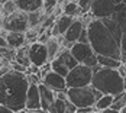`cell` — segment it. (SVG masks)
Instances as JSON below:
<instances>
[{
    "label": "cell",
    "instance_id": "b9f144b4",
    "mask_svg": "<svg viewBox=\"0 0 126 113\" xmlns=\"http://www.w3.org/2000/svg\"><path fill=\"white\" fill-rule=\"evenodd\" d=\"M90 1H93V0H90Z\"/></svg>",
    "mask_w": 126,
    "mask_h": 113
},
{
    "label": "cell",
    "instance_id": "83f0119b",
    "mask_svg": "<svg viewBox=\"0 0 126 113\" xmlns=\"http://www.w3.org/2000/svg\"><path fill=\"white\" fill-rule=\"evenodd\" d=\"M94 110V107H81V109H77L76 113H91Z\"/></svg>",
    "mask_w": 126,
    "mask_h": 113
},
{
    "label": "cell",
    "instance_id": "8d00e7d4",
    "mask_svg": "<svg viewBox=\"0 0 126 113\" xmlns=\"http://www.w3.org/2000/svg\"><path fill=\"white\" fill-rule=\"evenodd\" d=\"M6 1H7V0H0V4H1V6H3V4H4V3H6Z\"/></svg>",
    "mask_w": 126,
    "mask_h": 113
},
{
    "label": "cell",
    "instance_id": "f35d334b",
    "mask_svg": "<svg viewBox=\"0 0 126 113\" xmlns=\"http://www.w3.org/2000/svg\"><path fill=\"white\" fill-rule=\"evenodd\" d=\"M68 1H74V3H78L80 0H68Z\"/></svg>",
    "mask_w": 126,
    "mask_h": 113
},
{
    "label": "cell",
    "instance_id": "30bf717a",
    "mask_svg": "<svg viewBox=\"0 0 126 113\" xmlns=\"http://www.w3.org/2000/svg\"><path fill=\"white\" fill-rule=\"evenodd\" d=\"M41 83L48 87L54 93H65L67 91V84H65V77H61L60 74L49 71L42 77Z\"/></svg>",
    "mask_w": 126,
    "mask_h": 113
},
{
    "label": "cell",
    "instance_id": "ab89813d",
    "mask_svg": "<svg viewBox=\"0 0 126 113\" xmlns=\"http://www.w3.org/2000/svg\"><path fill=\"white\" fill-rule=\"evenodd\" d=\"M64 113H76V112H73V110H67V112H64Z\"/></svg>",
    "mask_w": 126,
    "mask_h": 113
},
{
    "label": "cell",
    "instance_id": "d590c367",
    "mask_svg": "<svg viewBox=\"0 0 126 113\" xmlns=\"http://www.w3.org/2000/svg\"><path fill=\"white\" fill-rule=\"evenodd\" d=\"M25 113H47L44 110H25Z\"/></svg>",
    "mask_w": 126,
    "mask_h": 113
},
{
    "label": "cell",
    "instance_id": "52a82bcc",
    "mask_svg": "<svg viewBox=\"0 0 126 113\" xmlns=\"http://www.w3.org/2000/svg\"><path fill=\"white\" fill-rule=\"evenodd\" d=\"M1 29H4L6 32H22L25 33L29 29L28 25V13L16 10L12 15H7L3 17V23Z\"/></svg>",
    "mask_w": 126,
    "mask_h": 113
},
{
    "label": "cell",
    "instance_id": "d6a6232c",
    "mask_svg": "<svg viewBox=\"0 0 126 113\" xmlns=\"http://www.w3.org/2000/svg\"><path fill=\"white\" fill-rule=\"evenodd\" d=\"M114 4H120V6H126V0H112Z\"/></svg>",
    "mask_w": 126,
    "mask_h": 113
},
{
    "label": "cell",
    "instance_id": "836d02e7",
    "mask_svg": "<svg viewBox=\"0 0 126 113\" xmlns=\"http://www.w3.org/2000/svg\"><path fill=\"white\" fill-rule=\"evenodd\" d=\"M0 113H13V112L9 110V109H6V107H3V106H0Z\"/></svg>",
    "mask_w": 126,
    "mask_h": 113
},
{
    "label": "cell",
    "instance_id": "44dd1931",
    "mask_svg": "<svg viewBox=\"0 0 126 113\" xmlns=\"http://www.w3.org/2000/svg\"><path fill=\"white\" fill-rule=\"evenodd\" d=\"M63 15L65 16H70V17H81V9L78 6V3H74V1H65L63 4Z\"/></svg>",
    "mask_w": 126,
    "mask_h": 113
},
{
    "label": "cell",
    "instance_id": "6da1fadb",
    "mask_svg": "<svg viewBox=\"0 0 126 113\" xmlns=\"http://www.w3.org/2000/svg\"><path fill=\"white\" fill-rule=\"evenodd\" d=\"M28 87L29 81L26 74L9 70L3 77H0V106L13 113L25 110Z\"/></svg>",
    "mask_w": 126,
    "mask_h": 113
},
{
    "label": "cell",
    "instance_id": "8fae6325",
    "mask_svg": "<svg viewBox=\"0 0 126 113\" xmlns=\"http://www.w3.org/2000/svg\"><path fill=\"white\" fill-rule=\"evenodd\" d=\"M25 110H41V100H39L38 84H29L26 91Z\"/></svg>",
    "mask_w": 126,
    "mask_h": 113
},
{
    "label": "cell",
    "instance_id": "5b68a950",
    "mask_svg": "<svg viewBox=\"0 0 126 113\" xmlns=\"http://www.w3.org/2000/svg\"><path fill=\"white\" fill-rule=\"evenodd\" d=\"M91 78H93V70L90 67L78 64L65 75V84L67 88L86 87V86H91Z\"/></svg>",
    "mask_w": 126,
    "mask_h": 113
},
{
    "label": "cell",
    "instance_id": "ba28073f",
    "mask_svg": "<svg viewBox=\"0 0 126 113\" xmlns=\"http://www.w3.org/2000/svg\"><path fill=\"white\" fill-rule=\"evenodd\" d=\"M117 4H114L112 0H93L90 4V12L94 19H106L112 17V15L116 12Z\"/></svg>",
    "mask_w": 126,
    "mask_h": 113
},
{
    "label": "cell",
    "instance_id": "8992f818",
    "mask_svg": "<svg viewBox=\"0 0 126 113\" xmlns=\"http://www.w3.org/2000/svg\"><path fill=\"white\" fill-rule=\"evenodd\" d=\"M70 52L74 57V60L81 65H86V67H90V68H94L97 65V55L94 54L90 44L76 42L70 48Z\"/></svg>",
    "mask_w": 126,
    "mask_h": 113
},
{
    "label": "cell",
    "instance_id": "74e56055",
    "mask_svg": "<svg viewBox=\"0 0 126 113\" xmlns=\"http://www.w3.org/2000/svg\"><path fill=\"white\" fill-rule=\"evenodd\" d=\"M120 113H126V107H125V109H122V110H120Z\"/></svg>",
    "mask_w": 126,
    "mask_h": 113
},
{
    "label": "cell",
    "instance_id": "484cf974",
    "mask_svg": "<svg viewBox=\"0 0 126 113\" xmlns=\"http://www.w3.org/2000/svg\"><path fill=\"white\" fill-rule=\"evenodd\" d=\"M16 10H17V7H16L15 1H13V0H7V1L3 4V7H1L3 17H4V16H7V15H12V13H13V12H16Z\"/></svg>",
    "mask_w": 126,
    "mask_h": 113
},
{
    "label": "cell",
    "instance_id": "2e32d148",
    "mask_svg": "<svg viewBox=\"0 0 126 113\" xmlns=\"http://www.w3.org/2000/svg\"><path fill=\"white\" fill-rule=\"evenodd\" d=\"M61 39L63 36H49V39L47 41V44H45V47H47V51H48V61H52L58 54H60V51L63 49V47H61Z\"/></svg>",
    "mask_w": 126,
    "mask_h": 113
},
{
    "label": "cell",
    "instance_id": "d4e9b609",
    "mask_svg": "<svg viewBox=\"0 0 126 113\" xmlns=\"http://www.w3.org/2000/svg\"><path fill=\"white\" fill-rule=\"evenodd\" d=\"M125 107H126V91H122V93L113 96V103H112V107H110V109L120 112V110L125 109Z\"/></svg>",
    "mask_w": 126,
    "mask_h": 113
},
{
    "label": "cell",
    "instance_id": "3957f363",
    "mask_svg": "<svg viewBox=\"0 0 126 113\" xmlns=\"http://www.w3.org/2000/svg\"><path fill=\"white\" fill-rule=\"evenodd\" d=\"M91 70H93L91 86L97 91H100L101 94L116 96L125 91V78L120 75L117 70L103 68L100 65H96Z\"/></svg>",
    "mask_w": 126,
    "mask_h": 113
},
{
    "label": "cell",
    "instance_id": "4dcf8cb0",
    "mask_svg": "<svg viewBox=\"0 0 126 113\" xmlns=\"http://www.w3.org/2000/svg\"><path fill=\"white\" fill-rule=\"evenodd\" d=\"M0 48H7V41L4 36H0Z\"/></svg>",
    "mask_w": 126,
    "mask_h": 113
},
{
    "label": "cell",
    "instance_id": "7c38bea8",
    "mask_svg": "<svg viewBox=\"0 0 126 113\" xmlns=\"http://www.w3.org/2000/svg\"><path fill=\"white\" fill-rule=\"evenodd\" d=\"M84 28H86V26H84V23H83L81 17H77V19L73 20L71 26L67 29V32L63 35V39L67 41L68 44H76L77 41H78V36H80L81 31H83Z\"/></svg>",
    "mask_w": 126,
    "mask_h": 113
},
{
    "label": "cell",
    "instance_id": "1f68e13d",
    "mask_svg": "<svg viewBox=\"0 0 126 113\" xmlns=\"http://www.w3.org/2000/svg\"><path fill=\"white\" fill-rule=\"evenodd\" d=\"M9 70H10L9 67H3V68H0V77H3V75L9 71Z\"/></svg>",
    "mask_w": 126,
    "mask_h": 113
},
{
    "label": "cell",
    "instance_id": "9c48e42d",
    "mask_svg": "<svg viewBox=\"0 0 126 113\" xmlns=\"http://www.w3.org/2000/svg\"><path fill=\"white\" fill-rule=\"evenodd\" d=\"M29 60L32 65H36V67H42L45 65L48 61V51L45 44H39V42H33L29 45Z\"/></svg>",
    "mask_w": 126,
    "mask_h": 113
},
{
    "label": "cell",
    "instance_id": "9a60e30c",
    "mask_svg": "<svg viewBox=\"0 0 126 113\" xmlns=\"http://www.w3.org/2000/svg\"><path fill=\"white\" fill-rule=\"evenodd\" d=\"M13 1H15L17 10L25 13L41 10L44 6V0H13Z\"/></svg>",
    "mask_w": 126,
    "mask_h": 113
},
{
    "label": "cell",
    "instance_id": "60d3db41",
    "mask_svg": "<svg viewBox=\"0 0 126 113\" xmlns=\"http://www.w3.org/2000/svg\"><path fill=\"white\" fill-rule=\"evenodd\" d=\"M91 113H101V112H97V110H93Z\"/></svg>",
    "mask_w": 126,
    "mask_h": 113
},
{
    "label": "cell",
    "instance_id": "7402d4cb",
    "mask_svg": "<svg viewBox=\"0 0 126 113\" xmlns=\"http://www.w3.org/2000/svg\"><path fill=\"white\" fill-rule=\"evenodd\" d=\"M101 22H103V25L106 26L107 29H109V32L112 33L114 36V39L120 44V39L123 36V33H122V31H120V28L117 26V23L114 22L113 19H110V17H106V19H100Z\"/></svg>",
    "mask_w": 126,
    "mask_h": 113
},
{
    "label": "cell",
    "instance_id": "277c9868",
    "mask_svg": "<svg viewBox=\"0 0 126 113\" xmlns=\"http://www.w3.org/2000/svg\"><path fill=\"white\" fill-rule=\"evenodd\" d=\"M101 94L97 91L93 86H86V87H78V88H67V99L68 101L76 107H94L96 101L100 99Z\"/></svg>",
    "mask_w": 126,
    "mask_h": 113
},
{
    "label": "cell",
    "instance_id": "ac0fdd59",
    "mask_svg": "<svg viewBox=\"0 0 126 113\" xmlns=\"http://www.w3.org/2000/svg\"><path fill=\"white\" fill-rule=\"evenodd\" d=\"M6 41H7V47L12 49H17L26 44L25 33H22V32H7Z\"/></svg>",
    "mask_w": 126,
    "mask_h": 113
},
{
    "label": "cell",
    "instance_id": "4fadbf2b",
    "mask_svg": "<svg viewBox=\"0 0 126 113\" xmlns=\"http://www.w3.org/2000/svg\"><path fill=\"white\" fill-rule=\"evenodd\" d=\"M39 88V100H41V110L49 113L51 106L54 104V100H55V93L51 91L48 87H45L42 83L38 84Z\"/></svg>",
    "mask_w": 126,
    "mask_h": 113
},
{
    "label": "cell",
    "instance_id": "4316f807",
    "mask_svg": "<svg viewBox=\"0 0 126 113\" xmlns=\"http://www.w3.org/2000/svg\"><path fill=\"white\" fill-rule=\"evenodd\" d=\"M77 42H81V44H88V33H87V29H86V28L81 31V33H80V36H78V41H77Z\"/></svg>",
    "mask_w": 126,
    "mask_h": 113
},
{
    "label": "cell",
    "instance_id": "f546056e",
    "mask_svg": "<svg viewBox=\"0 0 126 113\" xmlns=\"http://www.w3.org/2000/svg\"><path fill=\"white\" fill-rule=\"evenodd\" d=\"M119 61H120V64H126V51H120Z\"/></svg>",
    "mask_w": 126,
    "mask_h": 113
},
{
    "label": "cell",
    "instance_id": "d6986e66",
    "mask_svg": "<svg viewBox=\"0 0 126 113\" xmlns=\"http://www.w3.org/2000/svg\"><path fill=\"white\" fill-rule=\"evenodd\" d=\"M110 19H113L114 22L117 23V26L120 28L122 33L126 35V6H120V4H117L116 12L112 15Z\"/></svg>",
    "mask_w": 126,
    "mask_h": 113
},
{
    "label": "cell",
    "instance_id": "5bb4252c",
    "mask_svg": "<svg viewBox=\"0 0 126 113\" xmlns=\"http://www.w3.org/2000/svg\"><path fill=\"white\" fill-rule=\"evenodd\" d=\"M73 20H74V17H70V16H65V15L58 16V17L55 19V22H54L52 28H51V33H52V36H57V38L63 36L64 33L67 32V29L71 26Z\"/></svg>",
    "mask_w": 126,
    "mask_h": 113
},
{
    "label": "cell",
    "instance_id": "f1b7e54d",
    "mask_svg": "<svg viewBox=\"0 0 126 113\" xmlns=\"http://www.w3.org/2000/svg\"><path fill=\"white\" fill-rule=\"evenodd\" d=\"M120 51H126V35H123L120 39Z\"/></svg>",
    "mask_w": 126,
    "mask_h": 113
},
{
    "label": "cell",
    "instance_id": "ffe728a7",
    "mask_svg": "<svg viewBox=\"0 0 126 113\" xmlns=\"http://www.w3.org/2000/svg\"><path fill=\"white\" fill-rule=\"evenodd\" d=\"M15 63L20 64L26 68H29L32 64H31V60H29V44H25L23 47L17 48L16 49V55H15Z\"/></svg>",
    "mask_w": 126,
    "mask_h": 113
},
{
    "label": "cell",
    "instance_id": "603a6c76",
    "mask_svg": "<svg viewBox=\"0 0 126 113\" xmlns=\"http://www.w3.org/2000/svg\"><path fill=\"white\" fill-rule=\"evenodd\" d=\"M97 65H100V67H103V68H113V70H117L122 64H120V61H119V60L97 55Z\"/></svg>",
    "mask_w": 126,
    "mask_h": 113
},
{
    "label": "cell",
    "instance_id": "e575fe53",
    "mask_svg": "<svg viewBox=\"0 0 126 113\" xmlns=\"http://www.w3.org/2000/svg\"><path fill=\"white\" fill-rule=\"evenodd\" d=\"M101 113H120L119 110H113V109H106V110H103Z\"/></svg>",
    "mask_w": 126,
    "mask_h": 113
},
{
    "label": "cell",
    "instance_id": "7a4b0ae2",
    "mask_svg": "<svg viewBox=\"0 0 126 113\" xmlns=\"http://www.w3.org/2000/svg\"><path fill=\"white\" fill-rule=\"evenodd\" d=\"M86 29L88 33V44L93 48L96 55L119 60L120 44L114 39V36L103 25L100 19H94L91 23H88Z\"/></svg>",
    "mask_w": 126,
    "mask_h": 113
},
{
    "label": "cell",
    "instance_id": "e0dca14e",
    "mask_svg": "<svg viewBox=\"0 0 126 113\" xmlns=\"http://www.w3.org/2000/svg\"><path fill=\"white\" fill-rule=\"evenodd\" d=\"M52 61H57V63L63 64V65H65L68 70H73L74 67H77V65H78V63L74 60V57L71 55L70 49H65V48H63V49L60 51V54H58V55H57Z\"/></svg>",
    "mask_w": 126,
    "mask_h": 113
},
{
    "label": "cell",
    "instance_id": "cb8c5ba5",
    "mask_svg": "<svg viewBox=\"0 0 126 113\" xmlns=\"http://www.w3.org/2000/svg\"><path fill=\"white\" fill-rule=\"evenodd\" d=\"M112 103H113V96H110V94H103L100 99L96 101L94 110L103 112V110H106V109H110V107H112Z\"/></svg>",
    "mask_w": 126,
    "mask_h": 113
}]
</instances>
